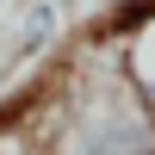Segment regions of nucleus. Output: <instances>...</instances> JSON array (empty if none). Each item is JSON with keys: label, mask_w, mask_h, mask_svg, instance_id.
I'll use <instances>...</instances> for the list:
<instances>
[{"label": "nucleus", "mask_w": 155, "mask_h": 155, "mask_svg": "<svg viewBox=\"0 0 155 155\" xmlns=\"http://www.w3.org/2000/svg\"><path fill=\"white\" fill-rule=\"evenodd\" d=\"M149 12H155V0H124V6H118V19H112V25L124 31V25H137V19H149Z\"/></svg>", "instance_id": "nucleus-3"}, {"label": "nucleus", "mask_w": 155, "mask_h": 155, "mask_svg": "<svg viewBox=\"0 0 155 155\" xmlns=\"http://www.w3.org/2000/svg\"><path fill=\"white\" fill-rule=\"evenodd\" d=\"M50 31H56V12H50V6H31V19H25V31H19V50L50 44Z\"/></svg>", "instance_id": "nucleus-2"}, {"label": "nucleus", "mask_w": 155, "mask_h": 155, "mask_svg": "<svg viewBox=\"0 0 155 155\" xmlns=\"http://www.w3.org/2000/svg\"><path fill=\"white\" fill-rule=\"evenodd\" d=\"M81 155H155V130L143 118H106L81 143Z\"/></svg>", "instance_id": "nucleus-1"}]
</instances>
